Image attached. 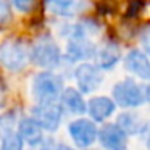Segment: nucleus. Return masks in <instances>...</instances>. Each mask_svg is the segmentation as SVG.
I'll use <instances>...</instances> for the list:
<instances>
[{"label": "nucleus", "instance_id": "nucleus-1", "mask_svg": "<svg viewBox=\"0 0 150 150\" xmlns=\"http://www.w3.org/2000/svg\"><path fill=\"white\" fill-rule=\"evenodd\" d=\"M33 97L37 103H52L60 98L63 92V81L52 71L37 73L33 79Z\"/></svg>", "mask_w": 150, "mask_h": 150}, {"label": "nucleus", "instance_id": "nucleus-11", "mask_svg": "<svg viewBox=\"0 0 150 150\" xmlns=\"http://www.w3.org/2000/svg\"><path fill=\"white\" fill-rule=\"evenodd\" d=\"M97 53V47L87 39H69L68 47H66V57L71 62H78V60H89L95 57Z\"/></svg>", "mask_w": 150, "mask_h": 150}, {"label": "nucleus", "instance_id": "nucleus-5", "mask_svg": "<svg viewBox=\"0 0 150 150\" xmlns=\"http://www.w3.org/2000/svg\"><path fill=\"white\" fill-rule=\"evenodd\" d=\"M74 79L78 84L79 91L84 94H91V92L97 91L103 82V73L97 65L92 63H81L78 68L74 69Z\"/></svg>", "mask_w": 150, "mask_h": 150}, {"label": "nucleus", "instance_id": "nucleus-21", "mask_svg": "<svg viewBox=\"0 0 150 150\" xmlns=\"http://www.w3.org/2000/svg\"><path fill=\"white\" fill-rule=\"evenodd\" d=\"M142 132L145 134V145H147V150H150V124H145V126H144Z\"/></svg>", "mask_w": 150, "mask_h": 150}, {"label": "nucleus", "instance_id": "nucleus-19", "mask_svg": "<svg viewBox=\"0 0 150 150\" xmlns=\"http://www.w3.org/2000/svg\"><path fill=\"white\" fill-rule=\"evenodd\" d=\"M140 45H142L144 52L150 57V26L145 28L140 34Z\"/></svg>", "mask_w": 150, "mask_h": 150}, {"label": "nucleus", "instance_id": "nucleus-10", "mask_svg": "<svg viewBox=\"0 0 150 150\" xmlns=\"http://www.w3.org/2000/svg\"><path fill=\"white\" fill-rule=\"evenodd\" d=\"M47 7L57 16L73 18L87 8V2L86 0H47Z\"/></svg>", "mask_w": 150, "mask_h": 150}, {"label": "nucleus", "instance_id": "nucleus-2", "mask_svg": "<svg viewBox=\"0 0 150 150\" xmlns=\"http://www.w3.org/2000/svg\"><path fill=\"white\" fill-rule=\"evenodd\" d=\"M29 62V49L18 37L5 39L0 44V65L8 71H21Z\"/></svg>", "mask_w": 150, "mask_h": 150}, {"label": "nucleus", "instance_id": "nucleus-3", "mask_svg": "<svg viewBox=\"0 0 150 150\" xmlns=\"http://www.w3.org/2000/svg\"><path fill=\"white\" fill-rule=\"evenodd\" d=\"M113 102L115 105H120L123 108H136L147 102V89L139 86L132 79L115 84L113 87Z\"/></svg>", "mask_w": 150, "mask_h": 150}, {"label": "nucleus", "instance_id": "nucleus-17", "mask_svg": "<svg viewBox=\"0 0 150 150\" xmlns=\"http://www.w3.org/2000/svg\"><path fill=\"white\" fill-rule=\"evenodd\" d=\"M23 139L18 136V132H7L2 137L0 150H23Z\"/></svg>", "mask_w": 150, "mask_h": 150}, {"label": "nucleus", "instance_id": "nucleus-22", "mask_svg": "<svg viewBox=\"0 0 150 150\" xmlns=\"http://www.w3.org/2000/svg\"><path fill=\"white\" fill-rule=\"evenodd\" d=\"M57 150H76V149H73V147H69V145L62 144V145H58V149H57Z\"/></svg>", "mask_w": 150, "mask_h": 150}, {"label": "nucleus", "instance_id": "nucleus-13", "mask_svg": "<svg viewBox=\"0 0 150 150\" xmlns=\"http://www.w3.org/2000/svg\"><path fill=\"white\" fill-rule=\"evenodd\" d=\"M62 108H66L69 113L73 115H82L87 111V103L84 102L81 92H78V89L74 87H68V89H63L62 95Z\"/></svg>", "mask_w": 150, "mask_h": 150}, {"label": "nucleus", "instance_id": "nucleus-4", "mask_svg": "<svg viewBox=\"0 0 150 150\" xmlns=\"http://www.w3.org/2000/svg\"><path fill=\"white\" fill-rule=\"evenodd\" d=\"M29 58L33 60V63L36 66L50 69L60 65L62 52H60V47L52 39L44 37V39L37 40L36 45L33 47V50L29 53Z\"/></svg>", "mask_w": 150, "mask_h": 150}, {"label": "nucleus", "instance_id": "nucleus-14", "mask_svg": "<svg viewBox=\"0 0 150 150\" xmlns=\"http://www.w3.org/2000/svg\"><path fill=\"white\" fill-rule=\"evenodd\" d=\"M42 127L39 126L33 116L31 118H23L18 124V136L23 139V142H28L31 145H36L42 140Z\"/></svg>", "mask_w": 150, "mask_h": 150}, {"label": "nucleus", "instance_id": "nucleus-9", "mask_svg": "<svg viewBox=\"0 0 150 150\" xmlns=\"http://www.w3.org/2000/svg\"><path fill=\"white\" fill-rule=\"evenodd\" d=\"M124 66L134 76L144 79V81H150V60L147 58V55L144 52H140L137 49L131 50L126 55Z\"/></svg>", "mask_w": 150, "mask_h": 150}, {"label": "nucleus", "instance_id": "nucleus-6", "mask_svg": "<svg viewBox=\"0 0 150 150\" xmlns=\"http://www.w3.org/2000/svg\"><path fill=\"white\" fill-rule=\"evenodd\" d=\"M63 108L58 102L52 103H37L33 108V118L39 123V126L45 131H57L62 123Z\"/></svg>", "mask_w": 150, "mask_h": 150}, {"label": "nucleus", "instance_id": "nucleus-18", "mask_svg": "<svg viewBox=\"0 0 150 150\" xmlns=\"http://www.w3.org/2000/svg\"><path fill=\"white\" fill-rule=\"evenodd\" d=\"M18 11H23V13H28V11L33 10L34 7V0H11Z\"/></svg>", "mask_w": 150, "mask_h": 150}, {"label": "nucleus", "instance_id": "nucleus-8", "mask_svg": "<svg viewBox=\"0 0 150 150\" xmlns=\"http://www.w3.org/2000/svg\"><path fill=\"white\" fill-rule=\"evenodd\" d=\"M97 139L100 140L105 150H126L127 149V134L116 123L103 124L98 131Z\"/></svg>", "mask_w": 150, "mask_h": 150}, {"label": "nucleus", "instance_id": "nucleus-7", "mask_svg": "<svg viewBox=\"0 0 150 150\" xmlns=\"http://www.w3.org/2000/svg\"><path fill=\"white\" fill-rule=\"evenodd\" d=\"M68 129H69V136H71L73 142L78 147H81V149L91 147L97 140V136H98V129L95 126V123L91 120H86V118L74 120L69 124Z\"/></svg>", "mask_w": 150, "mask_h": 150}, {"label": "nucleus", "instance_id": "nucleus-16", "mask_svg": "<svg viewBox=\"0 0 150 150\" xmlns=\"http://www.w3.org/2000/svg\"><path fill=\"white\" fill-rule=\"evenodd\" d=\"M116 124L124 131L126 134H137V132H142L144 126L145 124L142 123L139 116L136 113H131V111H126V113H121L118 116Z\"/></svg>", "mask_w": 150, "mask_h": 150}, {"label": "nucleus", "instance_id": "nucleus-12", "mask_svg": "<svg viewBox=\"0 0 150 150\" xmlns=\"http://www.w3.org/2000/svg\"><path fill=\"white\" fill-rule=\"evenodd\" d=\"M115 105L113 98L110 97H94L87 103V113L94 121H105L115 113Z\"/></svg>", "mask_w": 150, "mask_h": 150}, {"label": "nucleus", "instance_id": "nucleus-15", "mask_svg": "<svg viewBox=\"0 0 150 150\" xmlns=\"http://www.w3.org/2000/svg\"><path fill=\"white\" fill-rule=\"evenodd\" d=\"M95 57L98 60V68H103V69L113 68L120 60V49L115 44H107L100 50H97Z\"/></svg>", "mask_w": 150, "mask_h": 150}, {"label": "nucleus", "instance_id": "nucleus-20", "mask_svg": "<svg viewBox=\"0 0 150 150\" xmlns=\"http://www.w3.org/2000/svg\"><path fill=\"white\" fill-rule=\"evenodd\" d=\"M10 8L5 0H0V23H7L10 20Z\"/></svg>", "mask_w": 150, "mask_h": 150}]
</instances>
